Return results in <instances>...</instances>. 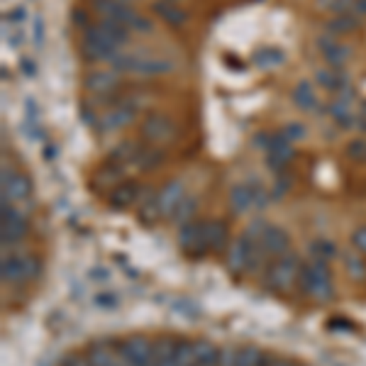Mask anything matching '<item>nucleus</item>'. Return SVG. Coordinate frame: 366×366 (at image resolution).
Segmentation results:
<instances>
[{
    "label": "nucleus",
    "instance_id": "obj_33",
    "mask_svg": "<svg viewBox=\"0 0 366 366\" xmlns=\"http://www.w3.org/2000/svg\"><path fill=\"white\" fill-rule=\"evenodd\" d=\"M100 27H103L105 30V35L110 37V40L115 42V45H127L129 42V35H132V32H129V27H125L122 22H115V20H100L98 22Z\"/></svg>",
    "mask_w": 366,
    "mask_h": 366
},
{
    "label": "nucleus",
    "instance_id": "obj_31",
    "mask_svg": "<svg viewBox=\"0 0 366 366\" xmlns=\"http://www.w3.org/2000/svg\"><path fill=\"white\" fill-rule=\"evenodd\" d=\"M173 347H176V342H171V340H157L154 342L152 366H176L173 364Z\"/></svg>",
    "mask_w": 366,
    "mask_h": 366
},
{
    "label": "nucleus",
    "instance_id": "obj_36",
    "mask_svg": "<svg viewBox=\"0 0 366 366\" xmlns=\"http://www.w3.org/2000/svg\"><path fill=\"white\" fill-rule=\"evenodd\" d=\"M264 359V354L257 347H244L237 351V366H259Z\"/></svg>",
    "mask_w": 366,
    "mask_h": 366
},
{
    "label": "nucleus",
    "instance_id": "obj_16",
    "mask_svg": "<svg viewBox=\"0 0 366 366\" xmlns=\"http://www.w3.org/2000/svg\"><path fill=\"white\" fill-rule=\"evenodd\" d=\"M259 244H262V249L269 254V257H283V254H288V247H291L288 234L283 232L281 228H273V225H266Z\"/></svg>",
    "mask_w": 366,
    "mask_h": 366
},
{
    "label": "nucleus",
    "instance_id": "obj_38",
    "mask_svg": "<svg viewBox=\"0 0 366 366\" xmlns=\"http://www.w3.org/2000/svg\"><path fill=\"white\" fill-rule=\"evenodd\" d=\"M249 189H252V198H254V208H266L269 205V193H266V189H264L262 183L257 181V178H252L249 181Z\"/></svg>",
    "mask_w": 366,
    "mask_h": 366
},
{
    "label": "nucleus",
    "instance_id": "obj_50",
    "mask_svg": "<svg viewBox=\"0 0 366 366\" xmlns=\"http://www.w3.org/2000/svg\"><path fill=\"white\" fill-rule=\"evenodd\" d=\"M337 3H340V0H317V6H320L322 10H335Z\"/></svg>",
    "mask_w": 366,
    "mask_h": 366
},
{
    "label": "nucleus",
    "instance_id": "obj_2",
    "mask_svg": "<svg viewBox=\"0 0 366 366\" xmlns=\"http://www.w3.org/2000/svg\"><path fill=\"white\" fill-rule=\"evenodd\" d=\"M40 276V262L27 254H3L0 262V278L6 286H17V283H27L32 278Z\"/></svg>",
    "mask_w": 366,
    "mask_h": 366
},
{
    "label": "nucleus",
    "instance_id": "obj_43",
    "mask_svg": "<svg viewBox=\"0 0 366 366\" xmlns=\"http://www.w3.org/2000/svg\"><path fill=\"white\" fill-rule=\"evenodd\" d=\"M93 303L98 308H118V296L115 293H98Z\"/></svg>",
    "mask_w": 366,
    "mask_h": 366
},
{
    "label": "nucleus",
    "instance_id": "obj_5",
    "mask_svg": "<svg viewBox=\"0 0 366 366\" xmlns=\"http://www.w3.org/2000/svg\"><path fill=\"white\" fill-rule=\"evenodd\" d=\"M0 213H3L0 242H3V249H8V247H13V244H17L27 234V218H25V213H20V210L10 203V200H3Z\"/></svg>",
    "mask_w": 366,
    "mask_h": 366
},
{
    "label": "nucleus",
    "instance_id": "obj_23",
    "mask_svg": "<svg viewBox=\"0 0 366 366\" xmlns=\"http://www.w3.org/2000/svg\"><path fill=\"white\" fill-rule=\"evenodd\" d=\"M230 205L237 215H244L254 208V198H252V189H249V183H237L232 186L230 191Z\"/></svg>",
    "mask_w": 366,
    "mask_h": 366
},
{
    "label": "nucleus",
    "instance_id": "obj_11",
    "mask_svg": "<svg viewBox=\"0 0 366 366\" xmlns=\"http://www.w3.org/2000/svg\"><path fill=\"white\" fill-rule=\"evenodd\" d=\"M93 10L100 15V20L122 22L125 27H132V22L137 20V13L125 6L122 0H93Z\"/></svg>",
    "mask_w": 366,
    "mask_h": 366
},
{
    "label": "nucleus",
    "instance_id": "obj_9",
    "mask_svg": "<svg viewBox=\"0 0 366 366\" xmlns=\"http://www.w3.org/2000/svg\"><path fill=\"white\" fill-rule=\"evenodd\" d=\"M86 90L93 93L95 98H105V95H113L120 86V74L115 69H95L86 76Z\"/></svg>",
    "mask_w": 366,
    "mask_h": 366
},
{
    "label": "nucleus",
    "instance_id": "obj_44",
    "mask_svg": "<svg viewBox=\"0 0 366 366\" xmlns=\"http://www.w3.org/2000/svg\"><path fill=\"white\" fill-rule=\"evenodd\" d=\"M283 134H286L288 139H303L305 137V127H303V125H298V122H291V125H286V127H283Z\"/></svg>",
    "mask_w": 366,
    "mask_h": 366
},
{
    "label": "nucleus",
    "instance_id": "obj_17",
    "mask_svg": "<svg viewBox=\"0 0 366 366\" xmlns=\"http://www.w3.org/2000/svg\"><path fill=\"white\" fill-rule=\"evenodd\" d=\"M203 242L208 252H223L228 247V228L220 220H208L203 223Z\"/></svg>",
    "mask_w": 366,
    "mask_h": 366
},
{
    "label": "nucleus",
    "instance_id": "obj_20",
    "mask_svg": "<svg viewBox=\"0 0 366 366\" xmlns=\"http://www.w3.org/2000/svg\"><path fill=\"white\" fill-rule=\"evenodd\" d=\"M139 203V186L134 181H122L120 186H115L110 193V205L118 210L129 208V205Z\"/></svg>",
    "mask_w": 366,
    "mask_h": 366
},
{
    "label": "nucleus",
    "instance_id": "obj_10",
    "mask_svg": "<svg viewBox=\"0 0 366 366\" xmlns=\"http://www.w3.org/2000/svg\"><path fill=\"white\" fill-rule=\"evenodd\" d=\"M30 193H32L30 176L3 168V200L17 203V200H27V198H30Z\"/></svg>",
    "mask_w": 366,
    "mask_h": 366
},
{
    "label": "nucleus",
    "instance_id": "obj_15",
    "mask_svg": "<svg viewBox=\"0 0 366 366\" xmlns=\"http://www.w3.org/2000/svg\"><path fill=\"white\" fill-rule=\"evenodd\" d=\"M186 198V189H183L181 181H168L161 191L157 193V203L161 210V218H171L173 210L178 208V203Z\"/></svg>",
    "mask_w": 366,
    "mask_h": 366
},
{
    "label": "nucleus",
    "instance_id": "obj_32",
    "mask_svg": "<svg viewBox=\"0 0 366 366\" xmlns=\"http://www.w3.org/2000/svg\"><path fill=\"white\" fill-rule=\"evenodd\" d=\"M159 218H161V210H159V203H157V193L149 191L147 198L139 203V220H142L144 225H154Z\"/></svg>",
    "mask_w": 366,
    "mask_h": 366
},
{
    "label": "nucleus",
    "instance_id": "obj_39",
    "mask_svg": "<svg viewBox=\"0 0 366 366\" xmlns=\"http://www.w3.org/2000/svg\"><path fill=\"white\" fill-rule=\"evenodd\" d=\"M347 154L356 161H366V139H354L347 144Z\"/></svg>",
    "mask_w": 366,
    "mask_h": 366
},
{
    "label": "nucleus",
    "instance_id": "obj_3",
    "mask_svg": "<svg viewBox=\"0 0 366 366\" xmlns=\"http://www.w3.org/2000/svg\"><path fill=\"white\" fill-rule=\"evenodd\" d=\"M122 47L115 45L105 30L100 25H88L83 32V56L90 61H110L113 64L115 59L120 56Z\"/></svg>",
    "mask_w": 366,
    "mask_h": 366
},
{
    "label": "nucleus",
    "instance_id": "obj_22",
    "mask_svg": "<svg viewBox=\"0 0 366 366\" xmlns=\"http://www.w3.org/2000/svg\"><path fill=\"white\" fill-rule=\"evenodd\" d=\"M228 269L230 273L239 276V273H247V247H244V239H234L228 247Z\"/></svg>",
    "mask_w": 366,
    "mask_h": 366
},
{
    "label": "nucleus",
    "instance_id": "obj_46",
    "mask_svg": "<svg viewBox=\"0 0 366 366\" xmlns=\"http://www.w3.org/2000/svg\"><path fill=\"white\" fill-rule=\"evenodd\" d=\"M88 278H90V281H95V283L110 281V271H108V269H98V266H95V269H90V271H88Z\"/></svg>",
    "mask_w": 366,
    "mask_h": 366
},
{
    "label": "nucleus",
    "instance_id": "obj_8",
    "mask_svg": "<svg viewBox=\"0 0 366 366\" xmlns=\"http://www.w3.org/2000/svg\"><path fill=\"white\" fill-rule=\"evenodd\" d=\"M266 164L271 171H283L286 168V164L293 159V154H296V149H293L291 139L286 137V134H271L269 137V144H266Z\"/></svg>",
    "mask_w": 366,
    "mask_h": 366
},
{
    "label": "nucleus",
    "instance_id": "obj_47",
    "mask_svg": "<svg viewBox=\"0 0 366 366\" xmlns=\"http://www.w3.org/2000/svg\"><path fill=\"white\" fill-rule=\"evenodd\" d=\"M356 17H366V0H354V8H351Z\"/></svg>",
    "mask_w": 366,
    "mask_h": 366
},
{
    "label": "nucleus",
    "instance_id": "obj_55",
    "mask_svg": "<svg viewBox=\"0 0 366 366\" xmlns=\"http://www.w3.org/2000/svg\"><path fill=\"white\" fill-rule=\"evenodd\" d=\"M122 3H125V0H122Z\"/></svg>",
    "mask_w": 366,
    "mask_h": 366
},
{
    "label": "nucleus",
    "instance_id": "obj_45",
    "mask_svg": "<svg viewBox=\"0 0 366 366\" xmlns=\"http://www.w3.org/2000/svg\"><path fill=\"white\" fill-rule=\"evenodd\" d=\"M264 230H266V223H262V220H254V223H249V228H247V237H252V239H262V234H264Z\"/></svg>",
    "mask_w": 366,
    "mask_h": 366
},
{
    "label": "nucleus",
    "instance_id": "obj_37",
    "mask_svg": "<svg viewBox=\"0 0 366 366\" xmlns=\"http://www.w3.org/2000/svg\"><path fill=\"white\" fill-rule=\"evenodd\" d=\"M310 252H312V257H322L330 262V259L337 254V247L330 242V239H315V242L310 244Z\"/></svg>",
    "mask_w": 366,
    "mask_h": 366
},
{
    "label": "nucleus",
    "instance_id": "obj_29",
    "mask_svg": "<svg viewBox=\"0 0 366 366\" xmlns=\"http://www.w3.org/2000/svg\"><path fill=\"white\" fill-rule=\"evenodd\" d=\"M283 51L273 49V47H264V49L254 51V64L259 66V69H276V66L283 64Z\"/></svg>",
    "mask_w": 366,
    "mask_h": 366
},
{
    "label": "nucleus",
    "instance_id": "obj_24",
    "mask_svg": "<svg viewBox=\"0 0 366 366\" xmlns=\"http://www.w3.org/2000/svg\"><path fill=\"white\" fill-rule=\"evenodd\" d=\"M154 13L171 27H181L183 22H186V13H183V8H178L173 0H159V3H154Z\"/></svg>",
    "mask_w": 366,
    "mask_h": 366
},
{
    "label": "nucleus",
    "instance_id": "obj_28",
    "mask_svg": "<svg viewBox=\"0 0 366 366\" xmlns=\"http://www.w3.org/2000/svg\"><path fill=\"white\" fill-rule=\"evenodd\" d=\"M327 30H330V35H351V32L359 30V17H356L354 13L335 15L327 22Z\"/></svg>",
    "mask_w": 366,
    "mask_h": 366
},
{
    "label": "nucleus",
    "instance_id": "obj_54",
    "mask_svg": "<svg viewBox=\"0 0 366 366\" xmlns=\"http://www.w3.org/2000/svg\"><path fill=\"white\" fill-rule=\"evenodd\" d=\"M196 366H198V364H196Z\"/></svg>",
    "mask_w": 366,
    "mask_h": 366
},
{
    "label": "nucleus",
    "instance_id": "obj_49",
    "mask_svg": "<svg viewBox=\"0 0 366 366\" xmlns=\"http://www.w3.org/2000/svg\"><path fill=\"white\" fill-rule=\"evenodd\" d=\"M20 64H22V71H25L27 76H35V61H32V59H22Z\"/></svg>",
    "mask_w": 366,
    "mask_h": 366
},
{
    "label": "nucleus",
    "instance_id": "obj_34",
    "mask_svg": "<svg viewBox=\"0 0 366 366\" xmlns=\"http://www.w3.org/2000/svg\"><path fill=\"white\" fill-rule=\"evenodd\" d=\"M173 364L176 366H196V347L193 342H176L173 347Z\"/></svg>",
    "mask_w": 366,
    "mask_h": 366
},
{
    "label": "nucleus",
    "instance_id": "obj_30",
    "mask_svg": "<svg viewBox=\"0 0 366 366\" xmlns=\"http://www.w3.org/2000/svg\"><path fill=\"white\" fill-rule=\"evenodd\" d=\"M196 210H198V200H196L193 196H186V198L178 203V208L173 210V215L168 220H173L176 225H186V223H191V220L196 218Z\"/></svg>",
    "mask_w": 366,
    "mask_h": 366
},
{
    "label": "nucleus",
    "instance_id": "obj_6",
    "mask_svg": "<svg viewBox=\"0 0 366 366\" xmlns=\"http://www.w3.org/2000/svg\"><path fill=\"white\" fill-rule=\"evenodd\" d=\"M139 134H142L147 142L152 144H161V142H171L176 137V125L161 113H152L144 118V122L139 125Z\"/></svg>",
    "mask_w": 366,
    "mask_h": 366
},
{
    "label": "nucleus",
    "instance_id": "obj_7",
    "mask_svg": "<svg viewBox=\"0 0 366 366\" xmlns=\"http://www.w3.org/2000/svg\"><path fill=\"white\" fill-rule=\"evenodd\" d=\"M134 118H137V108H134L129 100H122L120 105H115V108H108V113L100 115L98 129L103 134L120 132V129H125L127 125H132Z\"/></svg>",
    "mask_w": 366,
    "mask_h": 366
},
{
    "label": "nucleus",
    "instance_id": "obj_25",
    "mask_svg": "<svg viewBox=\"0 0 366 366\" xmlns=\"http://www.w3.org/2000/svg\"><path fill=\"white\" fill-rule=\"evenodd\" d=\"M144 144H139L137 139H127V142H120V144H115L113 149H110V161H115V164H122V166H129L132 164V159L137 157L139 154V149H142Z\"/></svg>",
    "mask_w": 366,
    "mask_h": 366
},
{
    "label": "nucleus",
    "instance_id": "obj_51",
    "mask_svg": "<svg viewBox=\"0 0 366 366\" xmlns=\"http://www.w3.org/2000/svg\"><path fill=\"white\" fill-rule=\"evenodd\" d=\"M56 157V149L54 147H45V159H54Z\"/></svg>",
    "mask_w": 366,
    "mask_h": 366
},
{
    "label": "nucleus",
    "instance_id": "obj_14",
    "mask_svg": "<svg viewBox=\"0 0 366 366\" xmlns=\"http://www.w3.org/2000/svg\"><path fill=\"white\" fill-rule=\"evenodd\" d=\"M351 100H354V90H351V86H349V88L342 90L340 98H337L335 103H330V115L340 127H354L356 125L354 110H351L354 108Z\"/></svg>",
    "mask_w": 366,
    "mask_h": 366
},
{
    "label": "nucleus",
    "instance_id": "obj_12",
    "mask_svg": "<svg viewBox=\"0 0 366 366\" xmlns=\"http://www.w3.org/2000/svg\"><path fill=\"white\" fill-rule=\"evenodd\" d=\"M176 239H178V247H181L186 254L208 252V249H205V242H203V223L191 220V223H186V225H178Z\"/></svg>",
    "mask_w": 366,
    "mask_h": 366
},
{
    "label": "nucleus",
    "instance_id": "obj_26",
    "mask_svg": "<svg viewBox=\"0 0 366 366\" xmlns=\"http://www.w3.org/2000/svg\"><path fill=\"white\" fill-rule=\"evenodd\" d=\"M293 103H296L298 110L312 113V110L317 108V95H315V88H312V83H308V81H301V83L293 88Z\"/></svg>",
    "mask_w": 366,
    "mask_h": 366
},
{
    "label": "nucleus",
    "instance_id": "obj_41",
    "mask_svg": "<svg viewBox=\"0 0 366 366\" xmlns=\"http://www.w3.org/2000/svg\"><path fill=\"white\" fill-rule=\"evenodd\" d=\"M351 247L359 254H366V228H356L351 234Z\"/></svg>",
    "mask_w": 366,
    "mask_h": 366
},
{
    "label": "nucleus",
    "instance_id": "obj_21",
    "mask_svg": "<svg viewBox=\"0 0 366 366\" xmlns=\"http://www.w3.org/2000/svg\"><path fill=\"white\" fill-rule=\"evenodd\" d=\"M161 164H164V152H161V149H159V147H142L127 168L144 173V171H154V168H159Z\"/></svg>",
    "mask_w": 366,
    "mask_h": 366
},
{
    "label": "nucleus",
    "instance_id": "obj_48",
    "mask_svg": "<svg viewBox=\"0 0 366 366\" xmlns=\"http://www.w3.org/2000/svg\"><path fill=\"white\" fill-rule=\"evenodd\" d=\"M278 186H276V193H286L288 189H291V178L288 176H278Z\"/></svg>",
    "mask_w": 366,
    "mask_h": 366
},
{
    "label": "nucleus",
    "instance_id": "obj_35",
    "mask_svg": "<svg viewBox=\"0 0 366 366\" xmlns=\"http://www.w3.org/2000/svg\"><path fill=\"white\" fill-rule=\"evenodd\" d=\"M342 259H344V269L349 271L351 278H356V281H361V278H366V262L361 259V254L356 252H344L342 254Z\"/></svg>",
    "mask_w": 366,
    "mask_h": 366
},
{
    "label": "nucleus",
    "instance_id": "obj_42",
    "mask_svg": "<svg viewBox=\"0 0 366 366\" xmlns=\"http://www.w3.org/2000/svg\"><path fill=\"white\" fill-rule=\"evenodd\" d=\"M152 30H154L152 20H147L144 15H137V20H134L132 27H129V32H139V35H149Z\"/></svg>",
    "mask_w": 366,
    "mask_h": 366
},
{
    "label": "nucleus",
    "instance_id": "obj_53",
    "mask_svg": "<svg viewBox=\"0 0 366 366\" xmlns=\"http://www.w3.org/2000/svg\"><path fill=\"white\" fill-rule=\"evenodd\" d=\"M359 118H361V120H366V100H364V103H361V113H359Z\"/></svg>",
    "mask_w": 366,
    "mask_h": 366
},
{
    "label": "nucleus",
    "instance_id": "obj_13",
    "mask_svg": "<svg viewBox=\"0 0 366 366\" xmlns=\"http://www.w3.org/2000/svg\"><path fill=\"white\" fill-rule=\"evenodd\" d=\"M118 347L134 366H152L154 342H147L144 337H132V340H127V342H120Z\"/></svg>",
    "mask_w": 366,
    "mask_h": 366
},
{
    "label": "nucleus",
    "instance_id": "obj_52",
    "mask_svg": "<svg viewBox=\"0 0 366 366\" xmlns=\"http://www.w3.org/2000/svg\"><path fill=\"white\" fill-rule=\"evenodd\" d=\"M259 366H273V359H269V356H264V359H262V364H259Z\"/></svg>",
    "mask_w": 366,
    "mask_h": 366
},
{
    "label": "nucleus",
    "instance_id": "obj_18",
    "mask_svg": "<svg viewBox=\"0 0 366 366\" xmlns=\"http://www.w3.org/2000/svg\"><path fill=\"white\" fill-rule=\"evenodd\" d=\"M315 81L327 90H337L342 93L344 88H349V74L342 66H332V69H317Z\"/></svg>",
    "mask_w": 366,
    "mask_h": 366
},
{
    "label": "nucleus",
    "instance_id": "obj_40",
    "mask_svg": "<svg viewBox=\"0 0 366 366\" xmlns=\"http://www.w3.org/2000/svg\"><path fill=\"white\" fill-rule=\"evenodd\" d=\"M237 351L234 347H225V349H220V361L218 366H237Z\"/></svg>",
    "mask_w": 366,
    "mask_h": 366
},
{
    "label": "nucleus",
    "instance_id": "obj_19",
    "mask_svg": "<svg viewBox=\"0 0 366 366\" xmlns=\"http://www.w3.org/2000/svg\"><path fill=\"white\" fill-rule=\"evenodd\" d=\"M317 45H320L322 59H325L330 66H344L347 59L351 56L349 47L342 45V42H337V40H330V37H325V40H317Z\"/></svg>",
    "mask_w": 366,
    "mask_h": 366
},
{
    "label": "nucleus",
    "instance_id": "obj_27",
    "mask_svg": "<svg viewBox=\"0 0 366 366\" xmlns=\"http://www.w3.org/2000/svg\"><path fill=\"white\" fill-rule=\"evenodd\" d=\"M196 347V364L198 366H218L220 361V349L208 340H198L193 342Z\"/></svg>",
    "mask_w": 366,
    "mask_h": 366
},
{
    "label": "nucleus",
    "instance_id": "obj_4",
    "mask_svg": "<svg viewBox=\"0 0 366 366\" xmlns=\"http://www.w3.org/2000/svg\"><path fill=\"white\" fill-rule=\"evenodd\" d=\"M301 259L298 254L288 252L283 257H278L276 262L269 266L266 271V286L273 291H291L293 283L298 281V273H301Z\"/></svg>",
    "mask_w": 366,
    "mask_h": 366
},
{
    "label": "nucleus",
    "instance_id": "obj_1",
    "mask_svg": "<svg viewBox=\"0 0 366 366\" xmlns=\"http://www.w3.org/2000/svg\"><path fill=\"white\" fill-rule=\"evenodd\" d=\"M298 283H301L303 293L310 296L312 301H330L335 293V283H332V271L330 262L322 257H312L310 262H305L298 273Z\"/></svg>",
    "mask_w": 366,
    "mask_h": 366
}]
</instances>
